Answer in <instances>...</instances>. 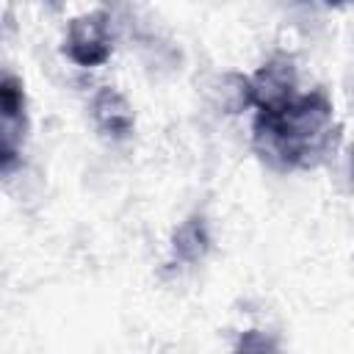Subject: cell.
I'll list each match as a JSON object with an SVG mask.
<instances>
[{
    "mask_svg": "<svg viewBox=\"0 0 354 354\" xmlns=\"http://www.w3.org/2000/svg\"><path fill=\"white\" fill-rule=\"evenodd\" d=\"M335 116L324 91L296 94L274 111H257L254 147L279 169H310L332 144Z\"/></svg>",
    "mask_w": 354,
    "mask_h": 354,
    "instance_id": "6da1fadb",
    "label": "cell"
},
{
    "mask_svg": "<svg viewBox=\"0 0 354 354\" xmlns=\"http://www.w3.org/2000/svg\"><path fill=\"white\" fill-rule=\"evenodd\" d=\"M111 17L88 11L69 22L64 36V55L77 66H100L111 58Z\"/></svg>",
    "mask_w": 354,
    "mask_h": 354,
    "instance_id": "7a4b0ae2",
    "label": "cell"
},
{
    "mask_svg": "<svg viewBox=\"0 0 354 354\" xmlns=\"http://www.w3.org/2000/svg\"><path fill=\"white\" fill-rule=\"evenodd\" d=\"M296 69L288 55L268 58L249 80V105L257 111H274L296 97Z\"/></svg>",
    "mask_w": 354,
    "mask_h": 354,
    "instance_id": "3957f363",
    "label": "cell"
},
{
    "mask_svg": "<svg viewBox=\"0 0 354 354\" xmlns=\"http://www.w3.org/2000/svg\"><path fill=\"white\" fill-rule=\"evenodd\" d=\"M0 113H3L0 166L3 174H11L19 160V141L25 138V91L14 75H3L0 80Z\"/></svg>",
    "mask_w": 354,
    "mask_h": 354,
    "instance_id": "277c9868",
    "label": "cell"
},
{
    "mask_svg": "<svg viewBox=\"0 0 354 354\" xmlns=\"http://www.w3.org/2000/svg\"><path fill=\"white\" fill-rule=\"evenodd\" d=\"M91 119H94L97 130L105 138H111V141L130 138L133 127H136V116H133L130 102L113 86H102L94 94V100H91Z\"/></svg>",
    "mask_w": 354,
    "mask_h": 354,
    "instance_id": "5b68a950",
    "label": "cell"
},
{
    "mask_svg": "<svg viewBox=\"0 0 354 354\" xmlns=\"http://www.w3.org/2000/svg\"><path fill=\"white\" fill-rule=\"evenodd\" d=\"M210 249V235H207V224L202 216H191L185 218L174 235H171V254L180 263H199Z\"/></svg>",
    "mask_w": 354,
    "mask_h": 354,
    "instance_id": "8992f818",
    "label": "cell"
},
{
    "mask_svg": "<svg viewBox=\"0 0 354 354\" xmlns=\"http://www.w3.org/2000/svg\"><path fill=\"white\" fill-rule=\"evenodd\" d=\"M232 354H279V346H277V337L268 335V332H260V329H246Z\"/></svg>",
    "mask_w": 354,
    "mask_h": 354,
    "instance_id": "52a82bcc",
    "label": "cell"
}]
</instances>
